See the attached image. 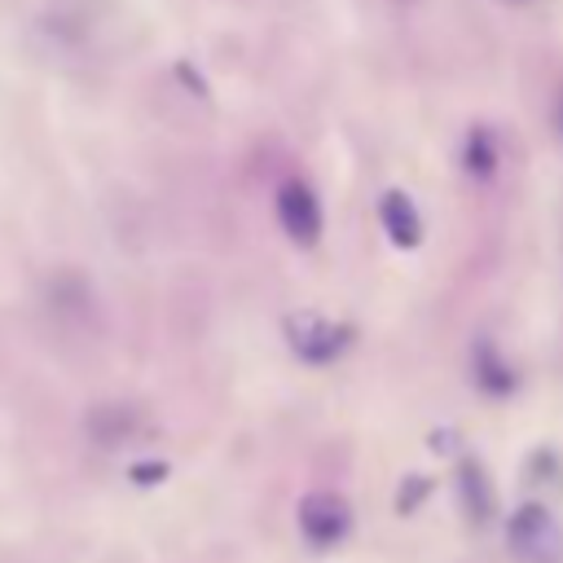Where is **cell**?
<instances>
[{"label": "cell", "instance_id": "5", "mask_svg": "<svg viewBox=\"0 0 563 563\" xmlns=\"http://www.w3.org/2000/svg\"><path fill=\"white\" fill-rule=\"evenodd\" d=\"M299 330H308V334H299V339H295V343H299V352H312V356H330V352H339V330H334L330 321L299 317Z\"/></svg>", "mask_w": 563, "mask_h": 563}, {"label": "cell", "instance_id": "3", "mask_svg": "<svg viewBox=\"0 0 563 563\" xmlns=\"http://www.w3.org/2000/svg\"><path fill=\"white\" fill-rule=\"evenodd\" d=\"M510 537H515V550L523 554V559H532V563H541V545L545 550H554L559 545V532H554V519L541 510V506H523V515L510 523Z\"/></svg>", "mask_w": 563, "mask_h": 563}, {"label": "cell", "instance_id": "2", "mask_svg": "<svg viewBox=\"0 0 563 563\" xmlns=\"http://www.w3.org/2000/svg\"><path fill=\"white\" fill-rule=\"evenodd\" d=\"M299 523H303V532H308L317 545H330V541H339L343 528H347V506H343L339 497H330V493H312V497L303 501V510H299Z\"/></svg>", "mask_w": 563, "mask_h": 563}, {"label": "cell", "instance_id": "4", "mask_svg": "<svg viewBox=\"0 0 563 563\" xmlns=\"http://www.w3.org/2000/svg\"><path fill=\"white\" fill-rule=\"evenodd\" d=\"M378 220H383V229H387V238L396 242V246H418V238H422V220H418V211H413V202L405 198V194H387L383 202H378Z\"/></svg>", "mask_w": 563, "mask_h": 563}, {"label": "cell", "instance_id": "7", "mask_svg": "<svg viewBox=\"0 0 563 563\" xmlns=\"http://www.w3.org/2000/svg\"><path fill=\"white\" fill-rule=\"evenodd\" d=\"M554 128H559V136H563V84H559V92H554Z\"/></svg>", "mask_w": 563, "mask_h": 563}, {"label": "cell", "instance_id": "1", "mask_svg": "<svg viewBox=\"0 0 563 563\" xmlns=\"http://www.w3.org/2000/svg\"><path fill=\"white\" fill-rule=\"evenodd\" d=\"M277 220H282V229H286V238L295 242V246H317L321 242V229H325V216H321V202H317V194H312V185L308 180H299V176H290V180H282L277 185Z\"/></svg>", "mask_w": 563, "mask_h": 563}, {"label": "cell", "instance_id": "6", "mask_svg": "<svg viewBox=\"0 0 563 563\" xmlns=\"http://www.w3.org/2000/svg\"><path fill=\"white\" fill-rule=\"evenodd\" d=\"M466 172H471V180L475 176L488 180L497 172V145L488 141V132H471V141H466Z\"/></svg>", "mask_w": 563, "mask_h": 563}]
</instances>
